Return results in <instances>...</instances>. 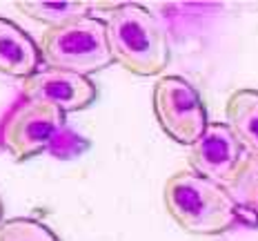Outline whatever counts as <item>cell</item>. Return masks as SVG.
I'll return each instance as SVG.
<instances>
[{
    "instance_id": "cell-1",
    "label": "cell",
    "mask_w": 258,
    "mask_h": 241,
    "mask_svg": "<svg viewBox=\"0 0 258 241\" xmlns=\"http://www.w3.org/2000/svg\"><path fill=\"white\" fill-rule=\"evenodd\" d=\"M163 201L169 217L191 234H220L232 230L236 223H245L240 206L229 187L189 170L169 176Z\"/></svg>"
},
{
    "instance_id": "cell-2",
    "label": "cell",
    "mask_w": 258,
    "mask_h": 241,
    "mask_svg": "<svg viewBox=\"0 0 258 241\" xmlns=\"http://www.w3.org/2000/svg\"><path fill=\"white\" fill-rule=\"evenodd\" d=\"M107 38L114 63L136 76H156L169 63L165 29L143 5L120 3L109 12Z\"/></svg>"
},
{
    "instance_id": "cell-3",
    "label": "cell",
    "mask_w": 258,
    "mask_h": 241,
    "mask_svg": "<svg viewBox=\"0 0 258 241\" xmlns=\"http://www.w3.org/2000/svg\"><path fill=\"white\" fill-rule=\"evenodd\" d=\"M40 56L47 67L87 76L114 63L107 38V20L96 16L80 18L76 23L51 27L42 34Z\"/></svg>"
},
{
    "instance_id": "cell-4",
    "label": "cell",
    "mask_w": 258,
    "mask_h": 241,
    "mask_svg": "<svg viewBox=\"0 0 258 241\" xmlns=\"http://www.w3.org/2000/svg\"><path fill=\"white\" fill-rule=\"evenodd\" d=\"M64 136V112L38 101H20L0 125V143L16 161L53 150Z\"/></svg>"
},
{
    "instance_id": "cell-5",
    "label": "cell",
    "mask_w": 258,
    "mask_h": 241,
    "mask_svg": "<svg viewBox=\"0 0 258 241\" xmlns=\"http://www.w3.org/2000/svg\"><path fill=\"white\" fill-rule=\"evenodd\" d=\"M152 101L160 130L180 146H194L209 125L201 94L182 76H160Z\"/></svg>"
},
{
    "instance_id": "cell-6",
    "label": "cell",
    "mask_w": 258,
    "mask_h": 241,
    "mask_svg": "<svg viewBox=\"0 0 258 241\" xmlns=\"http://www.w3.org/2000/svg\"><path fill=\"white\" fill-rule=\"evenodd\" d=\"M247 163L249 159L245 157L240 143L225 121L209 123L203 136L187 150L189 172L225 187H232L240 179Z\"/></svg>"
},
{
    "instance_id": "cell-7",
    "label": "cell",
    "mask_w": 258,
    "mask_h": 241,
    "mask_svg": "<svg viewBox=\"0 0 258 241\" xmlns=\"http://www.w3.org/2000/svg\"><path fill=\"white\" fill-rule=\"evenodd\" d=\"M20 92L25 99L53 105L64 114L89 107L98 94L96 85L87 76L53 67H42L29 78L20 80Z\"/></svg>"
},
{
    "instance_id": "cell-8",
    "label": "cell",
    "mask_w": 258,
    "mask_h": 241,
    "mask_svg": "<svg viewBox=\"0 0 258 241\" xmlns=\"http://www.w3.org/2000/svg\"><path fill=\"white\" fill-rule=\"evenodd\" d=\"M40 47L31 36L0 16V74L25 80L40 69Z\"/></svg>"
},
{
    "instance_id": "cell-9",
    "label": "cell",
    "mask_w": 258,
    "mask_h": 241,
    "mask_svg": "<svg viewBox=\"0 0 258 241\" xmlns=\"http://www.w3.org/2000/svg\"><path fill=\"white\" fill-rule=\"evenodd\" d=\"M225 123L234 132L245 157L258 163V92L236 89L225 105Z\"/></svg>"
},
{
    "instance_id": "cell-10",
    "label": "cell",
    "mask_w": 258,
    "mask_h": 241,
    "mask_svg": "<svg viewBox=\"0 0 258 241\" xmlns=\"http://www.w3.org/2000/svg\"><path fill=\"white\" fill-rule=\"evenodd\" d=\"M14 7L27 18L47 25V29L76 23L80 18L94 16L96 12V3H83V0H60V3L58 0L53 3L49 0H18L14 3Z\"/></svg>"
},
{
    "instance_id": "cell-11",
    "label": "cell",
    "mask_w": 258,
    "mask_h": 241,
    "mask_svg": "<svg viewBox=\"0 0 258 241\" xmlns=\"http://www.w3.org/2000/svg\"><path fill=\"white\" fill-rule=\"evenodd\" d=\"M229 192L238 201L240 212H243V221L258 226V163L249 161L245 172L229 187Z\"/></svg>"
},
{
    "instance_id": "cell-12",
    "label": "cell",
    "mask_w": 258,
    "mask_h": 241,
    "mask_svg": "<svg viewBox=\"0 0 258 241\" xmlns=\"http://www.w3.org/2000/svg\"><path fill=\"white\" fill-rule=\"evenodd\" d=\"M0 241H60L45 223L16 217L0 223Z\"/></svg>"
},
{
    "instance_id": "cell-13",
    "label": "cell",
    "mask_w": 258,
    "mask_h": 241,
    "mask_svg": "<svg viewBox=\"0 0 258 241\" xmlns=\"http://www.w3.org/2000/svg\"><path fill=\"white\" fill-rule=\"evenodd\" d=\"M0 219H3V201H0ZM0 223H3V221H0Z\"/></svg>"
}]
</instances>
